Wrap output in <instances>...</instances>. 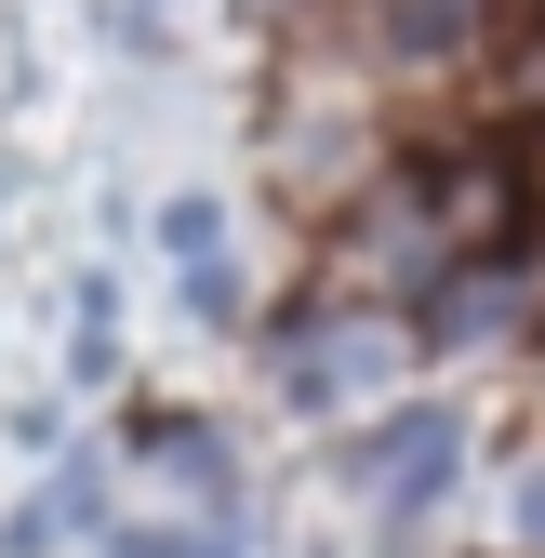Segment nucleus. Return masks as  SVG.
I'll use <instances>...</instances> for the list:
<instances>
[{
  "label": "nucleus",
  "mask_w": 545,
  "mask_h": 558,
  "mask_svg": "<svg viewBox=\"0 0 545 558\" xmlns=\"http://www.w3.org/2000/svg\"><path fill=\"white\" fill-rule=\"evenodd\" d=\"M465 40V0H386V53H452Z\"/></svg>",
  "instance_id": "3"
},
{
  "label": "nucleus",
  "mask_w": 545,
  "mask_h": 558,
  "mask_svg": "<svg viewBox=\"0 0 545 558\" xmlns=\"http://www.w3.org/2000/svg\"><path fill=\"white\" fill-rule=\"evenodd\" d=\"M506 532H519V545H545V465L519 478V506H506Z\"/></svg>",
  "instance_id": "6"
},
{
  "label": "nucleus",
  "mask_w": 545,
  "mask_h": 558,
  "mask_svg": "<svg viewBox=\"0 0 545 558\" xmlns=\"http://www.w3.org/2000/svg\"><path fill=\"white\" fill-rule=\"evenodd\" d=\"M452 465H465V426H452L439 399H413V412H386V426L347 439V478H360L386 519H426V506L452 493Z\"/></svg>",
  "instance_id": "1"
},
{
  "label": "nucleus",
  "mask_w": 545,
  "mask_h": 558,
  "mask_svg": "<svg viewBox=\"0 0 545 558\" xmlns=\"http://www.w3.org/2000/svg\"><path fill=\"white\" fill-rule=\"evenodd\" d=\"M214 240H227V214H214V199H173V214H160V253L199 279V266H214Z\"/></svg>",
  "instance_id": "5"
},
{
  "label": "nucleus",
  "mask_w": 545,
  "mask_h": 558,
  "mask_svg": "<svg viewBox=\"0 0 545 558\" xmlns=\"http://www.w3.org/2000/svg\"><path fill=\"white\" fill-rule=\"evenodd\" d=\"M147 14H160V0H147Z\"/></svg>",
  "instance_id": "7"
},
{
  "label": "nucleus",
  "mask_w": 545,
  "mask_h": 558,
  "mask_svg": "<svg viewBox=\"0 0 545 558\" xmlns=\"http://www.w3.org/2000/svg\"><path fill=\"white\" fill-rule=\"evenodd\" d=\"M107 558H240L227 532H199V519H147V532H120Z\"/></svg>",
  "instance_id": "4"
},
{
  "label": "nucleus",
  "mask_w": 545,
  "mask_h": 558,
  "mask_svg": "<svg viewBox=\"0 0 545 558\" xmlns=\"http://www.w3.org/2000/svg\"><path fill=\"white\" fill-rule=\"evenodd\" d=\"M94 506H107V478H94V452H66L40 493H27V519H14V558H53L66 532H94Z\"/></svg>",
  "instance_id": "2"
}]
</instances>
